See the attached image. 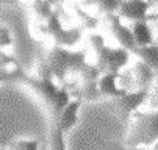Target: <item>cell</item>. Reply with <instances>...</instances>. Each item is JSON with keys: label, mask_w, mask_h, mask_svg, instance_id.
<instances>
[{"label": "cell", "mask_w": 158, "mask_h": 150, "mask_svg": "<svg viewBox=\"0 0 158 150\" xmlns=\"http://www.w3.org/2000/svg\"><path fill=\"white\" fill-rule=\"evenodd\" d=\"M74 11L77 13V17L80 19V22H81V25L85 28H96L97 27V24H99V19L97 17H94V16H91L89 13L83 11L78 5H74Z\"/></svg>", "instance_id": "19"}, {"label": "cell", "mask_w": 158, "mask_h": 150, "mask_svg": "<svg viewBox=\"0 0 158 150\" xmlns=\"http://www.w3.org/2000/svg\"><path fill=\"white\" fill-rule=\"evenodd\" d=\"M80 94L85 100H97L99 97H102V91L99 88V81H93V83H81V89Z\"/></svg>", "instance_id": "16"}, {"label": "cell", "mask_w": 158, "mask_h": 150, "mask_svg": "<svg viewBox=\"0 0 158 150\" xmlns=\"http://www.w3.org/2000/svg\"><path fill=\"white\" fill-rule=\"evenodd\" d=\"M99 147L100 150H141V148H131L127 145H121V144L111 142V141H99Z\"/></svg>", "instance_id": "25"}, {"label": "cell", "mask_w": 158, "mask_h": 150, "mask_svg": "<svg viewBox=\"0 0 158 150\" xmlns=\"http://www.w3.org/2000/svg\"><path fill=\"white\" fill-rule=\"evenodd\" d=\"M81 38V30L80 28H69V30H63L60 34H56L53 39L56 42V46L60 47H69V46H74L78 42V39Z\"/></svg>", "instance_id": "13"}, {"label": "cell", "mask_w": 158, "mask_h": 150, "mask_svg": "<svg viewBox=\"0 0 158 150\" xmlns=\"http://www.w3.org/2000/svg\"><path fill=\"white\" fill-rule=\"evenodd\" d=\"M49 64L53 71V75L58 78V80H64V77L69 72V59H71V52L64 49V47H60V46H55L49 55Z\"/></svg>", "instance_id": "6"}, {"label": "cell", "mask_w": 158, "mask_h": 150, "mask_svg": "<svg viewBox=\"0 0 158 150\" xmlns=\"http://www.w3.org/2000/svg\"><path fill=\"white\" fill-rule=\"evenodd\" d=\"M64 28H63V24H61V19L58 17V14H53L47 22H46V31L50 34V36H56V34H60L61 31H63Z\"/></svg>", "instance_id": "21"}, {"label": "cell", "mask_w": 158, "mask_h": 150, "mask_svg": "<svg viewBox=\"0 0 158 150\" xmlns=\"http://www.w3.org/2000/svg\"><path fill=\"white\" fill-rule=\"evenodd\" d=\"M78 75H80L81 83H93V81H99L102 78V72L99 71L97 66H93V64H86Z\"/></svg>", "instance_id": "17"}, {"label": "cell", "mask_w": 158, "mask_h": 150, "mask_svg": "<svg viewBox=\"0 0 158 150\" xmlns=\"http://www.w3.org/2000/svg\"><path fill=\"white\" fill-rule=\"evenodd\" d=\"M119 81V75H102V78L99 80V88L102 91L103 95H110L113 99H118V97H122L125 94H128L127 91H124L121 88V84L118 83Z\"/></svg>", "instance_id": "10"}, {"label": "cell", "mask_w": 158, "mask_h": 150, "mask_svg": "<svg viewBox=\"0 0 158 150\" xmlns=\"http://www.w3.org/2000/svg\"><path fill=\"white\" fill-rule=\"evenodd\" d=\"M130 28L133 31V36H135V41H136V46L138 47L152 46V42H153V33H152V28H150L147 20L133 22V25Z\"/></svg>", "instance_id": "11"}, {"label": "cell", "mask_w": 158, "mask_h": 150, "mask_svg": "<svg viewBox=\"0 0 158 150\" xmlns=\"http://www.w3.org/2000/svg\"><path fill=\"white\" fill-rule=\"evenodd\" d=\"M153 150H158V145H156V147H155V148H153Z\"/></svg>", "instance_id": "30"}, {"label": "cell", "mask_w": 158, "mask_h": 150, "mask_svg": "<svg viewBox=\"0 0 158 150\" xmlns=\"http://www.w3.org/2000/svg\"><path fill=\"white\" fill-rule=\"evenodd\" d=\"M121 3L122 2H119V0H102V2H99L96 6H97V10L100 13H103L105 16H108V14L118 13L119 8H121Z\"/></svg>", "instance_id": "20"}, {"label": "cell", "mask_w": 158, "mask_h": 150, "mask_svg": "<svg viewBox=\"0 0 158 150\" xmlns=\"http://www.w3.org/2000/svg\"><path fill=\"white\" fill-rule=\"evenodd\" d=\"M50 150H66L64 144V133L55 127L50 136Z\"/></svg>", "instance_id": "22"}, {"label": "cell", "mask_w": 158, "mask_h": 150, "mask_svg": "<svg viewBox=\"0 0 158 150\" xmlns=\"http://www.w3.org/2000/svg\"><path fill=\"white\" fill-rule=\"evenodd\" d=\"M11 150H39L38 139H20L11 144Z\"/></svg>", "instance_id": "23"}, {"label": "cell", "mask_w": 158, "mask_h": 150, "mask_svg": "<svg viewBox=\"0 0 158 150\" xmlns=\"http://www.w3.org/2000/svg\"><path fill=\"white\" fill-rule=\"evenodd\" d=\"M149 102H150V106H153V108L158 110V78H156V81H155V86H153V91H152V94H150Z\"/></svg>", "instance_id": "28"}, {"label": "cell", "mask_w": 158, "mask_h": 150, "mask_svg": "<svg viewBox=\"0 0 158 150\" xmlns=\"http://www.w3.org/2000/svg\"><path fill=\"white\" fill-rule=\"evenodd\" d=\"M89 41H91V46H93L96 55L100 53V52L106 47V46H105V39H103L102 34H89Z\"/></svg>", "instance_id": "26"}, {"label": "cell", "mask_w": 158, "mask_h": 150, "mask_svg": "<svg viewBox=\"0 0 158 150\" xmlns=\"http://www.w3.org/2000/svg\"><path fill=\"white\" fill-rule=\"evenodd\" d=\"M130 75H131V80H133L135 91H147L150 83L153 81L155 71L150 69L143 61H136L133 64V67L130 69Z\"/></svg>", "instance_id": "8"}, {"label": "cell", "mask_w": 158, "mask_h": 150, "mask_svg": "<svg viewBox=\"0 0 158 150\" xmlns=\"http://www.w3.org/2000/svg\"><path fill=\"white\" fill-rule=\"evenodd\" d=\"M147 99H150L149 91H133V92H128L122 97L113 99L111 100V110L122 120H127L133 113H136V110Z\"/></svg>", "instance_id": "3"}, {"label": "cell", "mask_w": 158, "mask_h": 150, "mask_svg": "<svg viewBox=\"0 0 158 150\" xmlns=\"http://www.w3.org/2000/svg\"><path fill=\"white\" fill-rule=\"evenodd\" d=\"M86 64H88V63H86V55H85L83 52H71L69 72H72V74H80Z\"/></svg>", "instance_id": "18"}, {"label": "cell", "mask_w": 158, "mask_h": 150, "mask_svg": "<svg viewBox=\"0 0 158 150\" xmlns=\"http://www.w3.org/2000/svg\"><path fill=\"white\" fill-rule=\"evenodd\" d=\"M53 71L50 67V64H49V59H44L39 63V66H38V78L41 80H53Z\"/></svg>", "instance_id": "24"}, {"label": "cell", "mask_w": 158, "mask_h": 150, "mask_svg": "<svg viewBox=\"0 0 158 150\" xmlns=\"http://www.w3.org/2000/svg\"><path fill=\"white\" fill-rule=\"evenodd\" d=\"M72 100H71V95H69V92L67 91H64V89H61L60 92H58V95H56V99L53 100V103L50 105V110H52V113H53V116L58 119L61 114H63V111L69 106V103H71Z\"/></svg>", "instance_id": "14"}, {"label": "cell", "mask_w": 158, "mask_h": 150, "mask_svg": "<svg viewBox=\"0 0 158 150\" xmlns=\"http://www.w3.org/2000/svg\"><path fill=\"white\" fill-rule=\"evenodd\" d=\"M155 30H156V36H158V20H156V25H155Z\"/></svg>", "instance_id": "29"}, {"label": "cell", "mask_w": 158, "mask_h": 150, "mask_svg": "<svg viewBox=\"0 0 158 150\" xmlns=\"http://www.w3.org/2000/svg\"><path fill=\"white\" fill-rule=\"evenodd\" d=\"M31 8H33L35 14L38 16V19L46 20V22L55 14L52 3H50V2H46V0H38V2H35V3L31 5Z\"/></svg>", "instance_id": "15"}, {"label": "cell", "mask_w": 158, "mask_h": 150, "mask_svg": "<svg viewBox=\"0 0 158 150\" xmlns=\"http://www.w3.org/2000/svg\"><path fill=\"white\" fill-rule=\"evenodd\" d=\"M24 81L28 86L41 95V99L46 102L49 106L53 103V100L56 99L58 92L61 91V88H58L53 83V80H41V78H30V77H24Z\"/></svg>", "instance_id": "5"}, {"label": "cell", "mask_w": 158, "mask_h": 150, "mask_svg": "<svg viewBox=\"0 0 158 150\" xmlns=\"http://www.w3.org/2000/svg\"><path fill=\"white\" fill-rule=\"evenodd\" d=\"M106 22H108L113 34H114V38L118 39L119 46L122 49H127L128 52H133V53L138 50V46H136V41H135L131 28L122 24V20L118 14H108Z\"/></svg>", "instance_id": "4"}, {"label": "cell", "mask_w": 158, "mask_h": 150, "mask_svg": "<svg viewBox=\"0 0 158 150\" xmlns=\"http://www.w3.org/2000/svg\"><path fill=\"white\" fill-rule=\"evenodd\" d=\"M130 59V52L127 49H111L105 47L100 53H97V67L102 75H119V71Z\"/></svg>", "instance_id": "2"}, {"label": "cell", "mask_w": 158, "mask_h": 150, "mask_svg": "<svg viewBox=\"0 0 158 150\" xmlns=\"http://www.w3.org/2000/svg\"><path fill=\"white\" fill-rule=\"evenodd\" d=\"M158 141V110L152 113H135L125 144L127 147L138 148V145H150Z\"/></svg>", "instance_id": "1"}, {"label": "cell", "mask_w": 158, "mask_h": 150, "mask_svg": "<svg viewBox=\"0 0 158 150\" xmlns=\"http://www.w3.org/2000/svg\"><path fill=\"white\" fill-rule=\"evenodd\" d=\"M135 53L138 55L139 61H143L150 69L158 72V46L152 44V46H147V47H138V50Z\"/></svg>", "instance_id": "12"}, {"label": "cell", "mask_w": 158, "mask_h": 150, "mask_svg": "<svg viewBox=\"0 0 158 150\" xmlns=\"http://www.w3.org/2000/svg\"><path fill=\"white\" fill-rule=\"evenodd\" d=\"M80 105H81L80 99H75V100H72L69 103V106H67V108L63 111V114L56 119V128H58V130H61L63 133H67L77 124Z\"/></svg>", "instance_id": "9"}, {"label": "cell", "mask_w": 158, "mask_h": 150, "mask_svg": "<svg viewBox=\"0 0 158 150\" xmlns=\"http://www.w3.org/2000/svg\"><path fill=\"white\" fill-rule=\"evenodd\" d=\"M13 44V36L6 27H2V47H8Z\"/></svg>", "instance_id": "27"}, {"label": "cell", "mask_w": 158, "mask_h": 150, "mask_svg": "<svg viewBox=\"0 0 158 150\" xmlns=\"http://www.w3.org/2000/svg\"><path fill=\"white\" fill-rule=\"evenodd\" d=\"M149 8H150V3H147V2H141V0H127V2L121 3L118 16L121 19H130L133 22L147 20Z\"/></svg>", "instance_id": "7"}]
</instances>
